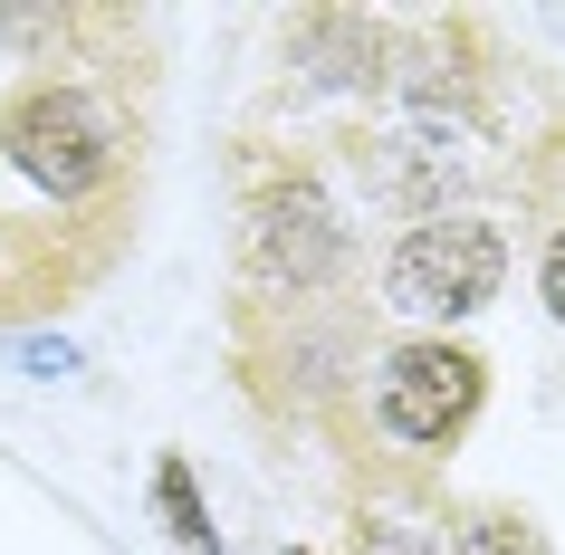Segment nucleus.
Masks as SVG:
<instances>
[{
  "label": "nucleus",
  "instance_id": "nucleus-1",
  "mask_svg": "<svg viewBox=\"0 0 565 555\" xmlns=\"http://www.w3.org/2000/svg\"><path fill=\"white\" fill-rule=\"evenodd\" d=\"M145 106L106 58L30 67L0 96V325L58 317L135 239Z\"/></svg>",
  "mask_w": 565,
  "mask_h": 555
},
{
  "label": "nucleus",
  "instance_id": "nucleus-2",
  "mask_svg": "<svg viewBox=\"0 0 565 555\" xmlns=\"http://www.w3.org/2000/svg\"><path fill=\"white\" fill-rule=\"evenodd\" d=\"M345 211L317 182V163H259L249 192H239V297L249 307H307L345 278ZM239 307V317H249Z\"/></svg>",
  "mask_w": 565,
  "mask_h": 555
},
{
  "label": "nucleus",
  "instance_id": "nucleus-3",
  "mask_svg": "<svg viewBox=\"0 0 565 555\" xmlns=\"http://www.w3.org/2000/svg\"><path fill=\"white\" fill-rule=\"evenodd\" d=\"M374 431L393 450H413V460H450L460 440L479 431V412H489V354L460 345V335H393L374 354Z\"/></svg>",
  "mask_w": 565,
  "mask_h": 555
},
{
  "label": "nucleus",
  "instance_id": "nucleus-4",
  "mask_svg": "<svg viewBox=\"0 0 565 555\" xmlns=\"http://www.w3.org/2000/svg\"><path fill=\"white\" fill-rule=\"evenodd\" d=\"M508 288V231L489 211H441L384 249V307L413 335H450L460 317H479Z\"/></svg>",
  "mask_w": 565,
  "mask_h": 555
},
{
  "label": "nucleus",
  "instance_id": "nucleus-5",
  "mask_svg": "<svg viewBox=\"0 0 565 555\" xmlns=\"http://www.w3.org/2000/svg\"><path fill=\"white\" fill-rule=\"evenodd\" d=\"M393 20H364V10H298L288 20V58H298V87H345V96H384L393 77Z\"/></svg>",
  "mask_w": 565,
  "mask_h": 555
},
{
  "label": "nucleus",
  "instance_id": "nucleus-6",
  "mask_svg": "<svg viewBox=\"0 0 565 555\" xmlns=\"http://www.w3.org/2000/svg\"><path fill=\"white\" fill-rule=\"evenodd\" d=\"M153 526L173 536V555H221L211 498H202V479H192V460H182V450H163V460H153Z\"/></svg>",
  "mask_w": 565,
  "mask_h": 555
},
{
  "label": "nucleus",
  "instance_id": "nucleus-7",
  "mask_svg": "<svg viewBox=\"0 0 565 555\" xmlns=\"http://www.w3.org/2000/svg\"><path fill=\"white\" fill-rule=\"evenodd\" d=\"M450 555H556L546 546V526L527 517V508H508V498H479V508H460V517L441 526Z\"/></svg>",
  "mask_w": 565,
  "mask_h": 555
},
{
  "label": "nucleus",
  "instance_id": "nucleus-8",
  "mask_svg": "<svg viewBox=\"0 0 565 555\" xmlns=\"http://www.w3.org/2000/svg\"><path fill=\"white\" fill-rule=\"evenodd\" d=\"M345 555H450V546H441V526L403 517V508H355V546Z\"/></svg>",
  "mask_w": 565,
  "mask_h": 555
},
{
  "label": "nucleus",
  "instance_id": "nucleus-9",
  "mask_svg": "<svg viewBox=\"0 0 565 555\" xmlns=\"http://www.w3.org/2000/svg\"><path fill=\"white\" fill-rule=\"evenodd\" d=\"M536 297H546V317L565 325V221L546 231V249H536Z\"/></svg>",
  "mask_w": 565,
  "mask_h": 555
},
{
  "label": "nucleus",
  "instance_id": "nucleus-10",
  "mask_svg": "<svg viewBox=\"0 0 565 555\" xmlns=\"http://www.w3.org/2000/svg\"><path fill=\"white\" fill-rule=\"evenodd\" d=\"M20 364H30L39 383H58V374H77V345H67V335L58 345H49V335H20Z\"/></svg>",
  "mask_w": 565,
  "mask_h": 555
},
{
  "label": "nucleus",
  "instance_id": "nucleus-11",
  "mask_svg": "<svg viewBox=\"0 0 565 555\" xmlns=\"http://www.w3.org/2000/svg\"><path fill=\"white\" fill-rule=\"evenodd\" d=\"M278 555H317V546H278Z\"/></svg>",
  "mask_w": 565,
  "mask_h": 555
}]
</instances>
